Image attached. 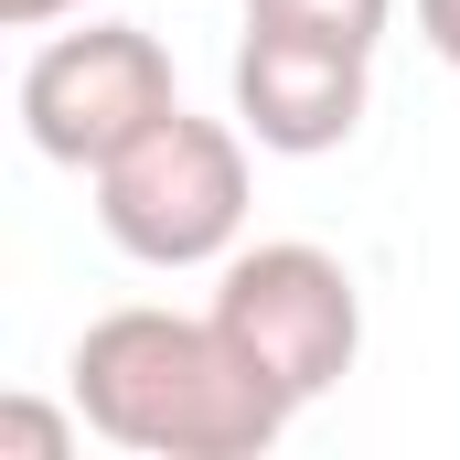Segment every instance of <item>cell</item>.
<instances>
[{
    "instance_id": "6da1fadb",
    "label": "cell",
    "mask_w": 460,
    "mask_h": 460,
    "mask_svg": "<svg viewBox=\"0 0 460 460\" xmlns=\"http://www.w3.org/2000/svg\"><path fill=\"white\" fill-rule=\"evenodd\" d=\"M65 396L75 418L128 460H268L289 439L300 396L246 364L215 311H97L65 353Z\"/></svg>"
},
{
    "instance_id": "7a4b0ae2",
    "label": "cell",
    "mask_w": 460,
    "mask_h": 460,
    "mask_svg": "<svg viewBox=\"0 0 460 460\" xmlns=\"http://www.w3.org/2000/svg\"><path fill=\"white\" fill-rule=\"evenodd\" d=\"M86 182H97L108 246L139 268H226L246 246V128H226V118H193V108L150 118Z\"/></svg>"
},
{
    "instance_id": "3957f363",
    "label": "cell",
    "mask_w": 460,
    "mask_h": 460,
    "mask_svg": "<svg viewBox=\"0 0 460 460\" xmlns=\"http://www.w3.org/2000/svg\"><path fill=\"white\" fill-rule=\"evenodd\" d=\"M215 322L246 343V364H268L311 407V396L343 385L353 353H364V289H353V268L332 246L257 235V246H235L226 268H215Z\"/></svg>"
},
{
    "instance_id": "277c9868",
    "label": "cell",
    "mask_w": 460,
    "mask_h": 460,
    "mask_svg": "<svg viewBox=\"0 0 460 460\" xmlns=\"http://www.w3.org/2000/svg\"><path fill=\"white\" fill-rule=\"evenodd\" d=\"M172 108H182L172 54H161V32H139V22L54 32V43L22 65V139H32L43 161H65V172L118 161L150 118H172Z\"/></svg>"
},
{
    "instance_id": "5b68a950",
    "label": "cell",
    "mask_w": 460,
    "mask_h": 460,
    "mask_svg": "<svg viewBox=\"0 0 460 460\" xmlns=\"http://www.w3.org/2000/svg\"><path fill=\"white\" fill-rule=\"evenodd\" d=\"M364 97H375V54L353 43H322V32H268L246 22L235 43V128L279 161H322L364 128Z\"/></svg>"
},
{
    "instance_id": "8992f818",
    "label": "cell",
    "mask_w": 460,
    "mask_h": 460,
    "mask_svg": "<svg viewBox=\"0 0 460 460\" xmlns=\"http://www.w3.org/2000/svg\"><path fill=\"white\" fill-rule=\"evenodd\" d=\"M246 22H268V32H322V43L375 54L385 22H396V0H246Z\"/></svg>"
},
{
    "instance_id": "52a82bcc",
    "label": "cell",
    "mask_w": 460,
    "mask_h": 460,
    "mask_svg": "<svg viewBox=\"0 0 460 460\" xmlns=\"http://www.w3.org/2000/svg\"><path fill=\"white\" fill-rule=\"evenodd\" d=\"M65 450H75V429H65L54 407H32V396L0 407V460H65Z\"/></svg>"
},
{
    "instance_id": "ba28073f",
    "label": "cell",
    "mask_w": 460,
    "mask_h": 460,
    "mask_svg": "<svg viewBox=\"0 0 460 460\" xmlns=\"http://www.w3.org/2000/svg\"><path fill=\"white\" fill-rule=\"evenodd\" d=\"M418 32H429L439 65H460V0H418Z\"/></svg>"
},
{
    "instance_id": "9c48e42d",
    "label": "cell",
    "mask_w": 460,
    "mask_h": 460,
    "mask_svg": "<svg viewBox=\"0 0 460 460\" xmlns=\"http://www.w3.org/2000/svg\"><path fill=\"white\" fill-rule=\"evenodd\" d=\"M65 11H86V0H0L11 32H43V22H65Z\"/></svg>"
}]
</instances>
